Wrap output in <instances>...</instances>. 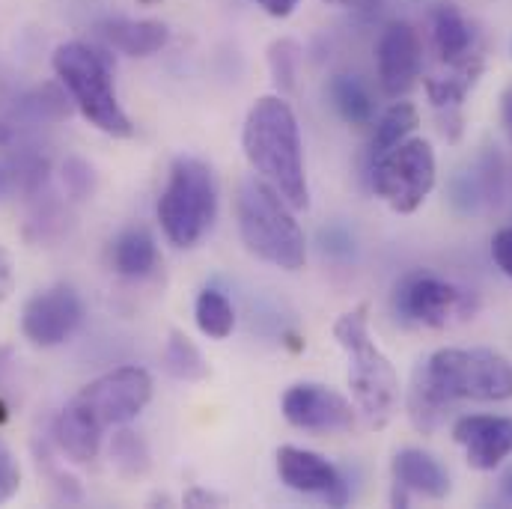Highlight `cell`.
I'll use <instances>...</instances> for the list:
<instances>
[{
  "mask_svg": "<svg viewBox=\"0 0 512 509\" xmlns=\"http://www.w3.org/2000/svg\"><path fill=\"white\" fill-rule=\"evenodd\" d=\"M298 66H301V48L295 39H274L268 48V72L280 93H292L298 84Z\"/></svg>",
  "mask_w": 512,
  "mask_h": 509,
  "instance_id": "obj_27",
  "label": "cell"
},
{
  "mask_svg": "<svg viewBox=\"0 0 512 509\" xmlns=\"http://www.w3.org/2000/svg\"><path fill=\"white\" fill-rule=\"evenodd\" d=\"M420 126V111L414 102L405 99H393V105L384 111L376 123L373 140H370V158L376 161L387 149H393L396 143H402L405 137L414 134V128Z\"/></svg>",
  "mask_w": 512,
  "mask_h": 509,
  "instance_id": "obj_25",
  "label": "cell"
},
{
  "mask_svg": "<svg viewBox=\"0 0 512 509\" xmlns=\"http://www.w3.org/2000/svg\"><path fill=\"white\" fill-rule=\"evenodd\" d=\"M390 474L393 486L408 495H420L429 501H444L450 495V474L444 471V465L417 447L399 450L390 462Z\"/></svg>",
  "mask_w": 512,
  "mask_h": 509,
  "instance_id": "obj_16",
  "label": "cell"
},
{
  "mask_svg": "<svg viewBox=\"0 0 512 509\" xmlns=\"http://www.w3.org/2000/svg\"><path fill=\"white\" fill-rule=\"evenodd\" d=\"M423 370L453 402L512 399V361L495 349H438Z\"/></svg>",
  "mask_w": 512,
  "mask_h": 509,
  "instance_id": "obj_6",
  "label": "cell"
},
{
  "mask_svg": "<svg viewBox=\"0 0 512 509\" xmlns=\"http://www.w3.org/2000/svg\"><path fill=\"white\" fill-rule=\"evenodd\" d=\"M483 69H486V54L480 51V54H471L456 63H441L435 72L423 75V90H426L432 108L447 111V117L459 114L462 102L483 78Z\"/></svg>",
  "mask_w": 512,
  "mask_h": 509,
  "instance_id": "obj_15",
  "label": "cell"
},
{
  "mask_svg": "<svg viewBox=\"0 0 512 509\" xmlns=\"http://www.w3.org/2000/svg\"><path fill=\"white\" fill-rule=\"evenodd\" d=\"M194 319H197V328L209 340H227L236 331V310H233L230 298L215 286H209L197 295Z\"/></svg>",
  "mask_w": 512,
  "mask_h": 509,
  "instance_id": "obj_26",
  "label": "cell"
},
{
  "mask_svg": "<svg viewBox=\"0 0 512 509\" xmlns=\"http://www.w3.org/2000/svg\"><path fill=\"white\" fill-rule=\"evenodd\" d=\"M152 399V376L143 367H117L81 387L69 402L93 429L105 435L111 426H126Z\"/></svg>",
  "mask_w": 512,
  "mask_h": 509,
  "instance_id": "obj_9",
  "label": "cell"
},
{
  "mask_svg": "<svg viewBox=\"0 0 512 509\" xmlns=\"http://www.w3.org/2000/svg\"><path fill=\"white\" fill-rule=\"evenodd\" d=\"M277 477L286 489L298 495H313L328 507H346L352 498V489L340 474V468L328 462L322 453L304 447L283 444L277 450Z\"/></svg>",
  "mask_w": 512,
  "mask_h": 509,
  "instance_id": "obj_12",
  "label": "cell"
},
{
  "mask_svg": "<svg viewBox=\"0 0 512 509\" xmlns=\"http://www.w3.org/2000/svg\"><path fill=\"white\" fill-rule=\"evenodd\" d=\"M432 45L441 63H456L483 51L480 33L456 3H438L432 9Z\"/></svg>",
  "mask_w": 512,
  "mask_h": 509,
  "instance_id": "obj_17",
  "label": "cell"
},
{
  "mask_svg": "<svg viewBox=\"0 0 512 509\" xmlns=\"http://www.w3.org/2000/svg\"><path fill=\"white\" fill-rule=\"evenodd\" d=\"M6 420H9V405H6V402L0 399V426H3Z\"/></svg>",
  "mask_w": 512,
  "mask_h": 509,
  "instance_id": "obj_38",
  "label": "cell"
},
{
  "mask_svg": "<svg viewBox=\"0 0 512 509\" xmlns=\"http://www.w3.org/2000/svg\"><path fill=\"white\" fill-rule=\"evenodd\" d=\"M501 498L512 504V468H507L504 477H501Z\"/></svg>",
  "mask_w": 512,
  "mask_h": 509,
  "instance_id": "obj_37",
  "label": "cell"
},
{
  "mask_svg": "<svg viewBox=\"0 0 512 509\" xmlns=\"http://www.w3.org/2000/svg\"><path fill=\"white\" fill-rule=\"evenodd\" d=\"M453 200L465 212H477L483 206H492L501 200V161L492 155H483L468 173L456 176Z\"/></svg>",
  "mask_w": 512,
  "mask_h": 509,
  "instance_id": "obj_20",
  "label": "cell"
},
{
  "mask_svg": "<svg viewBox=\"0 0 512 509\" xmlns=\"http://www.w3.org/2000/svg\"><path fill=\"white\" fill-rule=\"evenodd\" d=\"M501 123H504V131L512 140V87H507V93L501 96Z\"/></svg>",
  "mask_w": 512,
  "mask_h": 509,
  "instance_id": "obj_35",
  "label": "cell"
},
{
  "mask_svg": "<svg viewBox=\"0 0 512 509\" xmlns=\"http://www.w3.org/2000/svg\"><path fill=\"white\" fill-rule=\"evenodd\" d=\"M373 191L396 215L417 212L435 188V149L423 137H405L373 161Z\"/></svg>",
  "mask_w": 512,
  "mask_h": 509,
  "instance_id": "obj_7",
  "label": "cell"
},
{
  "mask_svg": "<svg viewBox=\"0 0 512 509\" xmlns=\"http://www.w3.org/2000/svg\"><path fill=\"white\" fill-rule=\"evenodd\" d=\"M492 259L495 265L512 280V227H504L492 239Z\"/></svg>",
  "mask_w": 512,
  "mask_h": 509,
  "instance_id": "obj_31",
  "label": "cell"
},
{
  "mask_svg": "<svg viewBox=\"0 0 512 509\" xmlns=\"http://www.w3.org/2000/svg\"><path fill=\"white\" fill-rule=\"evenodd\" d=\"M15 289V262L12 254L0 245V301H6Z\"/></svg>",
  "mask_w": 512,
  "mask_h": 509,
  "instance_id": "obj_32",
  "label": "cell"
},
{
  "mask_svg": "<svg viewBox=\"0 0 512 509\" xmlns=\"http://www.w3.org/2000/svg\"><path fill=\"white\" fill-rule=\"evenodd\" d=\"M140 6H155V3H161V0H137Z\"/></svg>",
  "mask_w": 512,
  "mask_h": 509,
  "instance_id": "obj_40",
  "label": "cell"
},
{
  "mask_svg": "<svg viewBox=\"0 0 512 509\" xmlns=\"http://www.w3.org/2000/svg\"><path fill=\"white\" fill-rule=\"evenodd\" d=\"M334 340L349 358V387L373 429H384L399 405V376L370 334V307L358 304L334 322Z\"/></svg>",
  "mask_w": 512,
  "mask_h": 509,
  "instance_id": "obj_3",
  "label": "cell"
},
{
  "mask_svg": "<svg viewBox=\"0 0 512 509\" xmlns=\"http://www.w3.org/2000/svg\"><path fill=\"white\" fill-rule=\"evenodd\" d=\"M203 504H215V507H221V504H224V498H221V495H215V492H206V489H191V492L185 495V507H203Z\"/></svg>",
  "mask_w": 512,
  "mask_h": 509,
  "instance_id": "obj_34",
  "label": "cell"
},
{
  "mask_svg": "<svg viewBox=\"0 0 512 509\" xmlns=\"http://www.w3.org/2000/svg\"><path fill=\"white\" fill-rule=\"evenodd\" d=\"M96 30L126 57H152L170 42V27L155 18H108Z\"/></svg>",
  "mask_w": 512,
  "mask_h": 509,
  "instance_id": "obj_18",
  "label": "cell"
},
{
  "mask_svg": "<svg viewBox=\"0 0 512 509\" xmlns=\"http://www.w3.org/2000/svg\"><path fill=\"white\" fill-rule=\"evenodd\" d=\"M453 441L477 471H495L512 456V417L465 414L453 423Z\"/></svg>",
  "mask_w": 512,
  "mask_h": 509,
  "instance_id": "obj_14",
  "label": "cell"
},
{
  "mask_svg": "<svg viewBox=\"0 0 512 509\" xmlns=\"http://www.w3.org/2000/svg\"><path fill=\"white\" fill-rule=\"evenodd\" d=\"M54 438H57L60 450L78 465L93 462L102 447V432L93 429L72 405H66L60 411V417L54 420Z\"/></svg>",
  "mask_w": 512,
  "mask_h": 509,
  "instance_id": "obj_23",
  "label": "cell"
},
{
  "mask_svg": "<svg viewBox=\"0 0 512 509\" xmlns=\"http://www.w3.org/2000/svg\"><path fill=\"white\" fill-rule=\"evenodd\" d=\"M81 322H84V304L78 292L66 283L30 295L21 310V334L39 349L63 346L81 328Z\"/></svg>",
  "mask_w": 512,
  "mask_h": 509,
  "instance_id": "obj_11",
  "label": "cell"
},
{
  "mask_svg": "<svg viewBox=\"0 0 512 509\" xmlns=\"http://www.w3.org/2000/svg\"><path fill=\"white\" fill-rule=\"evenodd\" d=\"M423 66V45L408 21H390L376 42V69L387 99H402L417 81Z\"/></svg>",
  "mask_w": 512,
  "mask_h": 509,
  "instance_id": "obj_13",
  "label": "cell"
},
{
  "mask_svg": "<svg viewBox=\"0 0 512 509\" xmlns=\"http://www.w3.org/2000/svg\"><path fill=\"white\" fill-rule=\"evenodd\" d=\"M328 99H331L334 111L349 126H373V120H376V102H373L370 87L358 75H349V72L334 75L331 84H328Z\"/></svg>",
  "mask_w": 512,
  "mask_h": 509,
  "instance_id": "obj_21",
  "label": "cell"
},
{
  "mask_svg": "<svg viewBox=\"0 0 512 509\" xmlns=\"http://www.w3.org/2000/svg\"><path fill=\"white\" fill-rule=\"evenodd\" d=\"M63 182H66V191L75 200H87L93 194V188H96V173H93V167L84 158H66Z\"/></svg>",
  "mask_w": 512,
  "mask_h": 509,
  "instance_id": "obj_29",
  "label": "cell"
},
{
  "mask_svg": "<svg viewBox=\"0 0 512 509\" xmlns=\"http://www.w3.org/2000/svg\"><path fill=\"white\" fill-rule=\"evenodd\" d=\"M111 262L117 274L131 277V280L152 274V268L158 265V245L152 233L143 227H131L126 233H120L111 248Z\"/></svg>",
  "mask_w": 512,
  "mask_h": 509,
  "instance_id": "obj_22",
  "label": "cell"
},
{
  "mask_svg": "<svg viewBox=\"0 0 512 509\" xmlns=\"http://www.w3.org/2000/svg\"><path fill=\"white\" fill-rule=\"evenodd\" d=\"M218 215V185L206 161L182 155L170 164L167 185L158 197V221L170 245L194 248Z\"/></svg>",
  "mask_w": 512,
  "mask_h": 509,
  "instance_id": "obj_5",
  "label": "cell"
},
{
  "mask_svg": "<svg viewBox=\"0 0 512 509\" xmlns=\"http://www.w3.org/2000/svg\"><path fill=\"white\" fill-rule=\"evenodd\" d=\"M21 489V468L12 456V450L0 441V504L12 501Z\"/></svg>",
  "mask_w": 512,
  "mask_h": 509,
  "instance_id": "obj_30",
  "label": "cell"
},
{
  "mask_svg": "<svg viewBox=\"0 0 512 509\" xmlns=\"http://www.w3.org/2000/svg\"><path fill=\"white\" fill-rule=\"evenodd\" d=\"M298 3L301 0H256V6H262V12H268L271 18H289Z\"/></svg>",
  "mask_w": 512,
  "mask_h": 509,
  "instance_id": "obj_33",
  "label": "cell"
},
{
  "mask_svg": "<svg viewBox=\"0 0 512 509\" xmlns=\"http://www.w3.org/2000/svg\"><path fill=\"white\" fill-rule=\"evenodd\" d=\"M161 367L176 382H203L209 376V364L203 352L194 346V340L185 331H170L161 355Z\"/></svg>",
  "mask_w": 512,
  "mask_h": 509,
  "instance_id": "obj_24",
  "label": "cell"
},
{
  "mask_svg": "<svg viewBox=\"0 0 512 509\" xmlns=\"http://www.w3.org/2000/svg\"><path fill=\"white\" fill-rule=\"evenodd\" d=\"M450 408H453V399L426 376V370L420 364L414 370V376H411V387H408V417H411V426L420 435H432L435 429L444 426Z\"/></svg>",
  "mask_w": 512,
  "mask_h": 509,
  "instance_id": "obj_19",
  "label": "cell"
},
{
  "mask_svg": "<svg viewBox=\"0 0 512 509\" xmlns=\"http://www.w3.org/2000/svg\"><path fill=\"white\" fill-rule=\"evenodd\" d=\"M51 66L60 84L66 87L69 99L75 102V108L90 126L111 137L134 134V123L128 120L117 99L111 66L96 48H90L87 42H63L57 45Z\"/></svg>",
  "mask_w": 512,
  "mask_h": 509,
  "instance_id": "obj_4",
  "label": "cell"
},
{
  "mask_svg": "<svg viewBox=\"0 0 512 509\" xmlns=\"http://www.w3.org/2000/svg\"><path fill=\"white\" fill-rule=\"evenodd\" d=\"M280 411L289 426L301 432H313V435L349 432L355 429V420H358L355 405L343 393L319 382L292 384L280 399Z\"/></svg>",
  "mask_w": 512,
  "mask_h": 509,
  "instance_id": "obj_10",
  "label": "cell"
},
{
  "mask_svg": "<svg viewBox=\"0 0 512 509\" xmlns=\"http://www.w3.org/2000/svg\"><path fill=\"white\" fill-rule=\"evenodd\" d=\"M242 149L248 164L292 209L310 206L304 167V140L298 117L283 96H262L242 126Z\"/></svg>",
  "mask_w": 512,
  "mask_h": 509,
  "instance_id": "obj_1",
  "label": "cell"
},
{
  "mask_svg": "<svg viewBox=\"0 0 512 509\" xmlns=\"http://www.w3.org/2000/svg\"><path fill=\"white\" fill-rule=\"evenodd\" d=\"M3 143H9V126L0 120V146H3Z\"/></svg>",
  "mask_w": 512,
  "mask_h": 509,
  "instance_id": "obj_39",
  "label": "cell"
},
{
  "mask_svg": "<svg viewBox=\"0 0 512 509\" xmlns=\"http://www.w3.org/2000/svg\"><path fill=\"white\" fill-rule=\"evenodd\" d=\"M328 6H343V9H361V6H373L379 0H322Z\"/></svg>",
  "mask_w": 512,
  "mask_h": 509,
  "instance_id": "obj_36",
  "label": "cell"
},
{
  "mask_svg": "<svg viewBox=\"0 0 512 509\" xmlns=\"http://www.w3.org/2000/svg\"><path fill=\"white\" fill-rule=\"evenodd\" d=\"M480 301L474 292L429 274V271H411L399 280L393 292V313L405 325L414 328H453L459 322L474 319Z\"/></svg>",
  "mask_w": 512,
  "mask_h": 509,
  "instance_id": "obj_8",
  "label": "cell"
},
{
  "mask_svg": "<svg viewBox=\"0 0 512 509\" xmlns=\"http://www.w3.org/2000/svg\"><path fill=\"white\" fill-rule=\"evenodd\" d=\"M236 221L245 248L283 271H298L307 262V239L292 215V206L262 179L248 176L236 191Z\"/></svg>",
  "mask_w": 512,
  "mask_h": 509,
  "instance_id": "obj_2",
  "label": "cell"
},
{
  "mask_svg": "<svg viewBox=\"0 0 512 509\" xmlns=\"http://www.w3.org/2000/svg\"><path fill=\"white\" fill-rule=\"evenodd\" d=\"M111 459L123 477H140L149 471V450H146L143 438H137V432H131V429H123L114 435Z\"/></svg>",
  "mask_w": 512,
  "mask_h": 509,
  "instance_id": "obj_28",
  "label": "cell"
}]
</instances>
